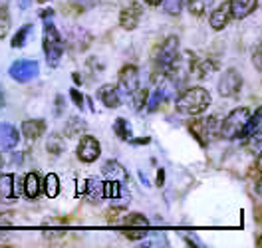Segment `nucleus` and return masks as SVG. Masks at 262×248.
Returning a JSON list of instances; mask_svg holds the SVG:
<instances>
[{
    "instance_id": "1",
    "label": "nucleus",
    "mask_w": 262,
    "mask_h": 248,
    "mask_svg": "<svg viewBox=\"0 0 262 248\" xmlns=\"http://www.w3.org/2000/svg\"><path fill=\"white\" fill-rule=\"evenodd\" d=\"M211 103V94L205 89V87H189L179 99H177V109L181 114H187V116H196V114H203Z\"/></svg>"
},
{
    "instance_id": "2",
    "label": "nucleus",
    "mask_w": 262,
    "mask_h": 248,
    "mask_svg": "<svg viewBox=\"0 0 262 248\" xmlns=\"http://www.w3.org/2000/svg\"><path fill=\"white\" fill-rule=\"evenodd\" d=\"M44 52H46V60H48V66L56 67L60 64V58L64 54V42H62V36L56 30L54 22L48 20L44 24Z\"/></svg>"
},
{
    "instance_id": "3",
    "label": "nucleus",
    "mask_w": 262,
    "mask_h": 248,
    "mask_svg": "<svg viewBox=\"0 0 262 248\" xmlns=\"http://www.w3.org/2000/svg\"><path fill=\"white\" fill-rule=\"evenodd\" d=\"M248 117H250V111L246 107L232 109L229 116H227V119L223 121V125H221V135L225 139H236L241 135V131H243V127H245Z\"/></svg>"
},
{
    "instance_id": "4",
    "label": "nucleus",
    "mask_w": 262,
    "mask_h": 248,
    "mask_svg": "<svg viewBox=\"0 0 262 248\" xmlns=\"http://www.w3.org/2000/svg\"><path fill=\"white\" fill-rule=\"evenodd\" d=\"M177 50H179V40H177V36H169L163 44L159 46L155 64H157V67H159L161 72L167 74V70L171 67V64H173L175 58H177Z\"/></svg>"
},
{
    "instance_id": "5",
    "label": "nucleus",
    "mask_w": 262,
    "mask_h": 248,
    "mask_svg": "<svg viewBox=\"0 0 262 248\" xmlns=\"http://www.w3.org/2000/svg\"><path fill=\"white\" fill-rule=\"evenodd\" d=\"M10 78L12 80H16V82H30L34 80L38 74H40V66H38V62H34V60H18L14 62L12 66H10Z\"/></svg>"
},
{
    "instance_id": "6",
    "label": "nucleus",
    "mask_w": 262,
    "mask_h": 248,
    "mask_svg": "<svg viewBox=\"0 0 262 248\" xmlns=\"http://www.w3.org/2000/svg\"><path fill=\"white\" fill-rule=\"evenodd\" d=\"M241 87H243V78H241V74H238L236 70H227V72L223 74L221 82H219V94H221L223 98H232V96H236V94L241 92Z\"/></svg>"
},
{
    "instance_id": "7",
    "label": "nucleus",
    "mask_w": 262,
    "mask_h": 248,
    "mask_svg": "<svg viewBox=\"0 0 262 248\" xmlns=\"http://www.w3.org/2000/svg\"><path fill=\"white\" fill-rule=\"evenodd\" d=\"M137 89H139V72L135 66H125L119 74V92L131 98Z\"/></svg>"
},
{
    "instance_id": "8",
    "label": "nucleus",
    "mask_w": 262,
    "mask_h": 248,
    "mask_svg": "<svg viewBox=\"0 0 262 248\" xmlns=\"http://www.w3.org/2000/svg\"><path fill=\"white\" fill-rule=\"evenodd\" d=\"M99 153H101V145H99V141L96 137H92V135L82 137V141L78 145V157H80V161H83V163H94L99 157Z\"/></svg>"
},
{
    "instance_id": "9",
    "label": "nucleus",
    "mask_w": 262,
    "mask_h": 248,
    "mask_svg": "<svg viewBox=\"0 0 262 248\" xmlns=\"http://www.w3.org/2000/svg\"><path fill=\"white\" fill-rule=\"evenodd\" d=\"M141 16H143V8H141V4H139V2H131L129 6H125V8L121 10L119 22H121V26H123L125 30H133V28H137V24H139Z\"/></svg>"
},
{
    "instance_id": "10",
    "label": "nucleus",
    "mask_w": 262,
    "mask_h": 248,
    "mask_svg": "<svg viewBox=\"0 0 262 248\" xmlns=\"http://www.w3.org/2000/svg\"><path fill=\"white\" fill-rule=\"evenodd\" d=\"M213 117L211 119H193L189 123V129L196 137V141L201 145H207L209 143V137H211V129H213Z\"/></svg>"
},
{
    "instance_id": "11",
    "label": "nucleus",
    "mask_w": 262,
    "mask_h": 248,
    "mask_svg": "<svg viewBox=\"0 0 262 248\" xmlns=\"http://www.w3.org/2000/svg\"><path fill=\"white\" fill-rule=\"evenodd\" d=\"M256 4H258V0H230V16L236 18V20L246 18L256 10Z\"/></svg>"
},
{
    "instance_id": "12",
    "label": "nucleus",
    "mask_w": 262,
    "mask_h": 248,
    "mask_svg": "<svg viewBox=\"0 0 262 248\" xmlns=\"http://www.w3.org/2000/svg\"><path fill=\"white\" fill-rule=\"evenodd\" d=\"M101 173L107 181H117V183H125L127 181V171L119 165L117 161H107L101 167Z\"/></svg>"
},
{
    "instance_id": "13",
    "label": "nucleus",
    "mask_w": 262,
    "mask_h": 248,
    "mask_svg": "<svg viewBox=\"0 0 262 248\" xmlns=\"http://www.w3.org/2000/svg\"><path fill=\"white\" fill-rule=\"evenodd\" d=\"M230 6L229 2H223L216 10H214L213 14H211V26H213L214 30H223L227 24H229L230 20Z\"/></svg>"
},
{
    "instance_id": "14",
    "label": "nucleus",
    "mask_w": 262,
    "mask_h": 248,
    "mask_svg": "<svg viewBox=\"0 0 262 248\" xmlns=\"http://www.w3.org/2000/svg\"><path fill=\"white\" fill-rule=\"evenodd\" d=\"M16 197L14 193V175H0V202H12Z\"/></svg>"
},
{
    "instance_id": "15",
    "label": "nucleus",
    "mask_w": 262,
    "mask_h": 248,
    "mask_svg": "<svg viewBox=\"0 0 262 248\" xmlns=\"http://www.w3.org/2000/svg\"><path fill=\"white\" fill-rule=\"evenodd\" d=\"M18 141H20V135H18L16 127H12L8 123H2L0 125V145L4 149H12L16 147Z\"/></svg>"
},
{
    "instance_id": "16",
    "label": "nucleus",
    "mask_w": 262,
    "mask_h": 248,
    "mask_svg": "<svg viewBox=\"0 0 262 248\" xmlns=\"http://www.w3.org/2000/svg\"><path fill=\"white\" fill-rule=\"evenodd\" d=\"M83 195L88 197V200H92V202H99L101 198L105 197L103 183L99 181V179H88L85 181V189H83Z\"/></svg>"
},
{
    "instance_id": "17",
    "label": "nucleus",
    "mask_w": 262,
    "mask_h": 248,
    "mask_svg": "<svg viewBox=\"0 0 262 248\" xmlns=\"http://www.w3.org/2000/svg\"><path fill=\"white\" fill-rule=\"evenodd\" d=\"M99 99L103 101V105L105 107H119V94H117V89H115L112 83H105V85H101V89H99Z\"/></svg>"
},
{
    "instance_id": "18",
    "label": "nucleus",
    "mask_w": 262,
    "mask_h": 248,
    "mask_svg": "<svg viewBox=\"0 0 262 248\" xmlns=\"http://www.w3.org/2000/svg\"><path fill=\"white\" fill-rule=\"evenodd\" d=\"M46 129V123L42 119H30V121H24L22 123V133L28 137V139H38Z\"/></svg>"
},
{
    "instance_id": "19",
    "label": "nucleus",
    "mask_w": 262,
    "mask_h": 248,
    "mask_svg": "<svg viewBox=\"0 0 262 248\" xmlns=\"http://www.w3.org/2000/svg\"><path fill=\"white\" fill-rule=\"evenodd\" d=\"M24 191L30 198H36L40 195V177H38V173H28L24 177Z\"/></svg>"
},
{
    "instance_id": "20",
    "label": "nucleus",
    "mask_w": 262,
    "mask_h": 248,
    "mask_svg": "<svg viewBox=\"0 0 262 248\" xmlns=\"http://www.w3.org/2000/svg\"><path fill=\"white\" fill-rule=\"evenodd\" d=\"M260 114H262L260 109H256L254 117H248V119H246L245 127H243V131H241L238 137H250V135L260 131Z\"/></svg>"
},
{
    "instance_id": "21",
    "label": "nucleus",
    "mask_w": 262,
    "mask_h": 248,
    "mask_svg": "<svg viewBox=\"0 0 262 248\" xmlns=\"http://www.w3.org/2000/svg\"><path fill=\"white\" fill-rule=\"evenodd\" d=\"M44 193L50 198L58 197V193H60V179H58V175H54V173L46 175V179H44Z\"/></svg>"
},
{
    "instance_id": "22",
    "label": "nucleus",
    "mask_w": 262,
    "mask_h": 248,
    "mask_svg": "<svg viewBox=\"0 0 262 248\" xmlns=\"http://www.w3.org/2000/svg\"><path fill=\"white\" fill-rule=\"evenodd\" d=\"M88 129V125H85V121L80 119V117H72L70 121H68V127H66V135L68 137H78L80 133H83Z\"/></svg>"
},
{
    "instance_id": "23",
    "label": "nucleus",
    "mask_w": 262,
    "mask_h": 248,
    "mask_svg": "<svg viewBox=\"0 0 262 248\" xmlns=\"http://www.w3.org/2000/svg\"><path fill=\"white\" fill-rule=\"evenodd\" d=\"M114 131H115V135H117L119 139H123V141H129L131 139V125L123 117H117V119H115Z\"/></svg>"
},
{
    "instance_id": "24",
    "label": "nucleus",
    "mask_w": 262,
    "mask_h": 248,
    "mask_svg": "<svg viewBox=\"0 0 262 248\" xmlns=\"http://www.w3.org/2000/svg\"><path fill=\"white\" fill-rule=\"evenodd\" d=\"M32 32V24H24L20 30L16 32V36L12 38V48H22L26 44V38Z\"/></svg>"
},
{
    "instance_id": "25",
    "label": "nucleus",
    "mask_w": 262,
    "mask_h": 248,
    "mask_svg": "<svg viewBox=\"0 0 262 248\" xmlns=\"http://www.w3.org/2000/svg\"><path fill=\"white\" fill-rule=\"evenodd\" d=\"M211 4H213V0H189V10L195 16H201L211 8Z\"/></svg>"
},
{
    "instance_id": "26",
    "label": "nucleus",
    "mask_w": 262,
    "mask_h": 248,
    "mask_svg": "<svg viewBox=\"0 0 262 248\" xmlns=\"http://www.w3.org/2000/svg\"><path fill=\"white\" fill-rule=\"evenodd\" d=\"M214 70H216V62H213V60H203L199 66L195 67V74L196 78H207V76H211Z\"/></svg>"
},
{
    "instance_id": "27",
    "label": "nucleus",
    "mask_w": 262,
    "mask_h": 248,
    "mask_svg": "<svg viewBox=\"0 0 262 248\" xmlns=\"http://www.w3.org/2000/svg\"><path fill=\"white\" fill-rule=\"evenodd\" d=\"M8 30H10V14H8V8L2 6L0 8V40L8 34Z\"/></svg>"
},
{
    "instance_id": "28",
    "label": "nucleus",
    "mask_w": 262,
    "mask_h": 248,
    "mask_svg": "<svg viewBox=\"0 0 262 248\" xmlns=\"http://www.w3.org/2000/svg\"><path fill=\"white\" fill-rule=\"evenodd\" d=\"M163 2V10L171 16H177L183 8V0H161Z\"/></svg>"
},
{
    "instance_id": "29",
    "label": "nucleus",
    "mask_w": 262,
    "mask_h": 248,
    "mask_svg": "<svg viewBox=\"0 0 262 248\" xmlns=\"http://www.w3.org/2000/svg\"><path fill=\"white\" fill-rule=\"evenodd\" d=\"M50 153H54V155H60L62 153V149H64V143H62V137L60 135H50L48 137V145H46Z\"/></svg>"
},
{
    "instance_id": "30",
    "label": "nucleus",
    "mask_w": 262,
    "mask_h": 248,
    "mask_svg": "<svg viewBox=\"0 0 262 248\" xmlns=\"http://www.w3.org/2000/svg\"><path fill=\"white\" fill-rule=\"evenodd\" d=\"M125 224H127V227H147L149 220L143 215H139V213H133V215H127Z\"/></svg>"
},
{
    "instance_id": "31",
    "label": "nucleus",
    "mask_w": 262,
    "mask_h": 248,
    "mask_svg": "<svg viewBox=\"0 0 262 248\" xmlns=\"http://www.w3.org/2000/svg\"><path fill=\"white\" fill-rule=\"evenodd\" d=\"M96 2H98V0H70V4H72L74 8H78L80 12L88 10V8H92Z\"/></svg>"
},
{
    "instance_id": "32",
    "label": "nucleus",
    "mask_w": 262,
    "mask_h": 248,
    "mask_svg": "<svg viewBox=\"0 0 262 248\" xmlns=\"http://www.w3.org/2000/svg\"><path fill=\"white\" fill-rule=\"evenodd\" d=\"M70 94H72V99H74V101H76V105H78V107H80V109H82V101H83L82 94H80V92H78V89H72V92H70Z\"/></svg>"
},
{
    "instance_id": "33",
    "label": "nucleus",
    "mask_w": 262,
    "mask_h": 248,
    "mask_svg": "<svg viewBox=\"0 0 262 248\" xmlns=\"http://www.w3.org/2000/svg\"><path fill=\"white\" fill-rule=\"evenodd\" d=\"M56 103H58V107H56V116H62V109L66 107L64 98H62V96H58V98H56Z\"/></svg>"
},
{
    "instance_id": "34",
    "label": "nucleus",
    "mask_w": 262,
    "mask_h": 248,
    "mask_svg": "<svg viewBox=\"0 0 262 248\" xmlns=\"http://www.w3.org/2000/svg\"><path fill=\"white\" fill-rule=\"evenodd\" d=\"M254 64H256V70L260 72V46H256V54H254Z\"/></svg>"
},
{
    "instance_id": "35",
    "label": "nucleus",
    "mask_w": 262,
    "mask_h": 248,
    "mask_svg": "<svg viewBox=\"0 0 262 248\" xmlns=\"http://www.w3.org/2000/svg\"><path fill=\"white\" fill-rule=\"evenodd\" d=\"M18 6H20L22 10H26V8L30 6V0H20V2H18Z\"/></svg>"
},
{
    "instance_id": "36",
    "label": "nucleus",
    "mask_w": 262,
    "mask_h": 248,
    "mask_svg": "<svg viewBox=\"0 0 262 248\" xmlns=\"http://www.w3.org/2000/svg\"><path fill=\"white\" fill-rule=\"evenodd\" d=\"M149 6H157V4H161V0H145Z\"/></svg>"
},
{
    "instance_id": "37",
    "label": "nucleus",
    "mask_w": 262,
    "mask_h": 248,
    "mask_svg": "<svg viewBox=\"0 0 262 248\" xmlns=\"http://www.w3.org/2000/svg\"><path fill=\"white\" fill-rule=\"evenodd\" d=\"M157 183H159V185L163 183V171H159V177H157Z\"/></svg>"
},
{
    "instance_id": "38",
    "label": "nucleus",
    "mask_w": 262,
    "mask_h": 248,
    "mask_svg": "<svg viewBox=\"0 0 262 248\" xmlns=\"http://www.w3.org/2000/svg\"><path fill=\"white\" fill-rule=\"evenodd\" d=\"M4 105V96H2V87H0V107Z\"/></svg>"
},
{
    "instance_id": "39",
    "label": "nucleus",
    "mask_w": 262,
    "mask_h": 248,
    "mask_svg": "<svg viewBox=\"0 0 262 248\" xmlns=\"http://www.w3.org/2000/svg\"><path fill=\"white\" fill-rule=\"evenodd\" d=\"M0 167H2V157H0Z\"/></svg>"
}]
</instances>
